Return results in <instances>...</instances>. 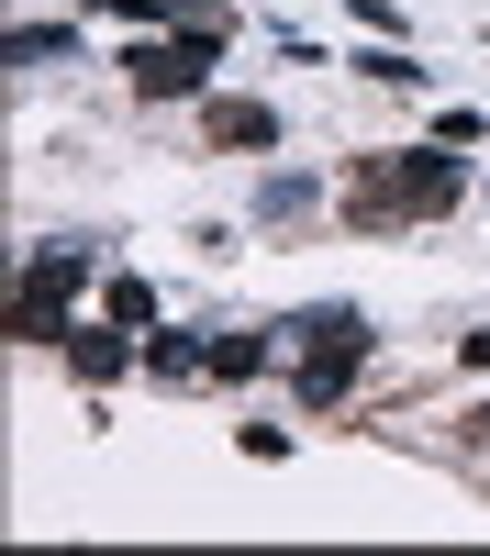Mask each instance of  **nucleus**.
Here are the masks:
<instances>
[{"label":"nucleus","instance_id":"obj_11","mask_svg":"<svg viewBox=\"0 0 490 556\" xmlns=\"http://www.w3.org/2000/svg\"><path fill=\"white\" fill-rule=\"evenodd\" d=\"M101 312L123 323V334H146V323H156V278H112V290H101Z\"/></svg>","mask_w":490,"mask_h":556},{"label":"nucleus","instance_id":"obj_6","mask_svg":"<svg viewBox=\"0 0 490 556\" xmlns=\"http://www.w3.org/2000/svg\"><path fill=\"white\" fill-rule=\"evenodd\" d=\"M67 367H78L89 390H112L123 367H134V345H123V323H67Z\"/></svg>","mask_w":490,"mask_h":556},{"label":"nucleus","instance_id":"obj_13","mask_svg":"<svg viewBox=\"0 0 490 556\" xmlns=\"http://www.w3.org/2000/svg\"><path fill=\"white\" fill-rule=\"evenodd\" d=\"M457 356H468V367H479V379H490V323H479V334H468V345H457Z\"/></svg>","mask_w":490,"mask_h":556},{"label":"nucleus","instance_id":"obj_5","mask_svg":"<svg viewBox=\"0 0 490 556\" xmlns=\"http://www.w3.org/2000/svg\"><path fill=\"white\" fill-rule=\"evenodd\" d=\"M201 146L212 156H267L279 146V112L267 101H201Z\"/></svg>","mask_w":490,"mask_h":556},{"label":"nucleus","instance_id":"obj_3","mask_svg":"<svg viewBox=\"0 0 490 556\" xmlns=\"http://www.w3.org/2000/svg\"><path fill=\"white\" fill-rule=\"evenodd\" d=\"M279 334L301 345V412H335L345 379L368 367V312H301V323H279Z\"/></svg>","mask_w":490,"mask_h":556},{"label":"nucleus","instance_id":"obj_10","mask_svg":"<svg viewBox=\"0 0 490 556\" xmlns=\"http://www.w3.org/2000/svg\"><path fill=\"white\" fill-rule=\"evenodd\" d=\"M267 356H279V345H267L256 323H246V334H212V379H256Z\"/></svg>","mask_w":490,"mask_h":556},{"label":"nucleus","instance_id":"obj_1","mask_svg":"<svg viewBox=\"0 0 490 556\" xmlns=\"http://www.w3.org/2000/svg\"><path fill=\"white\" fill-rule=\"evenodd\" d=\"M468 201V167H457V146H413V156H356V178H345V223L356 235H401V223H435V212H457Z\"/></svg>","mask_w":490,"mask_h":556},{"label":"nucleus","instance_id":"obj_4","mask_svg":"<svg viewBox=\"0 0 490 556\" xmlns=\"http://www.w3.org/2000/svg\"><path fill=\"white\" fill-rule=\"evenodd\" d=\"M223 45H235V34H212V23H178V34H146V45H123L112 67H123L134 89H146V101H201Z\"/></svg>","mask_w":490,"mask_h":556},{"label":"nucleus","instance_id":"obj_7","mask_svg":"<svg viewBox=\"0 0 490 556\" xmlns=\"http://www.w3.org/2000/svg\"><path fill=\"white\" fill-rule=\"evenodd\" d=\"M345 67H356V78H368V89H424V78H435V67L413 56V45H390V34L368 45V56H345Z\"/></svg>","mask_w":490,"mask_h":556},{"label":"nucleus","instance_id":"obj_9","mask_svg":"<svg viewBox=\"0 0 490 556\" xmlns=\"http://www.w3.org/2000/svg\"><path fill=\"white\" fill-rule=\"evenodd\" d=\"M56 56L78 67V23H23L12 34V67H56Z\"/></svg>","mask_w":490,"mask_h":556},{"label":"nucleus","instance_id":"obj_12","mask_svg":"<svg viewBox=\"0 0 490 556\" xmlns=\"http://www.w3.org/2000/svg\"><path fill=\"white\" fill-rule=\"evenodd\" d=\"M301 201H312V178H290V167H279V178H267V190H256V212H267V223H290Z\"/></svg>","mask_w":490,"mask_h":556},{"label":"nucleus","instance_id":"obj_8","mask_svg":"<svg viewBox=\"0 0 490 556\" xmlns=\"http://www.w3.org/2000/svg\"><path fill=\"white\" fill-rule=\"evenodd\" d=\"M146 379H167V390L212 379V345H178V334H146Z\"/></svg>","mask_w":490,"mask_h":556},{"label":"nucleus","instance_id":"obj_2","mask_svg":"<svg viewBox=\"0 0 490 556\" xmlns=\"http://www.w3.org/2000/svg\"><path fill=\"white\" fill-rule=\"evenodd\" d=\"M78 290H89V245H34L12 278V345H67Z\"/></svg>","mask_w":490,"mask_h":556}]
</instances>
